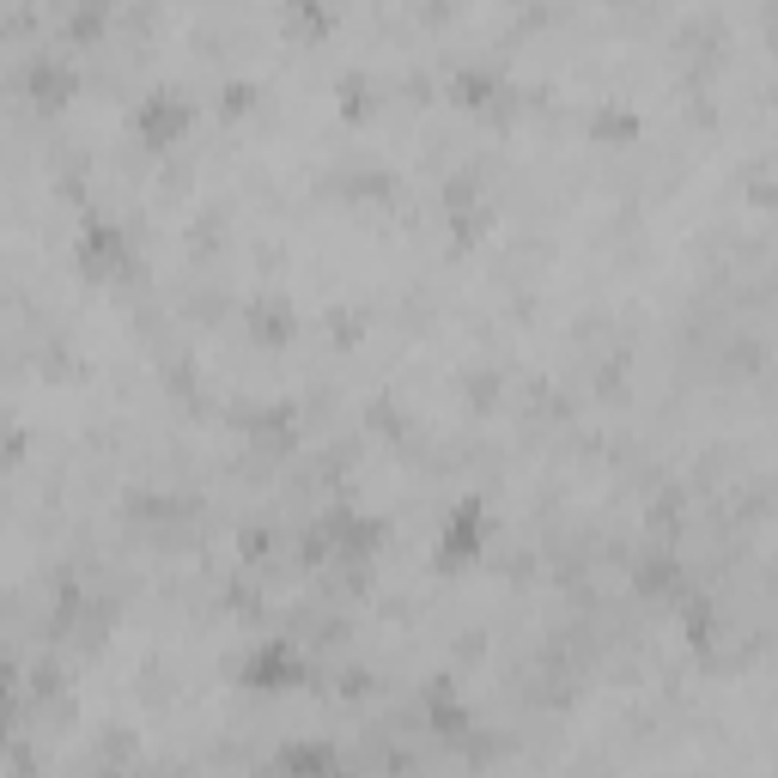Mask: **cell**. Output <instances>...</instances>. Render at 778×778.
Instances as JSON below:
<instances>
[{
  "instance_id": "obj_1",
  "label": "cell",
  "mask_w": 778,
  "mask_h": 778,
  "mask_svg": "<svg viewBox=\"0 0 778 778\" xmlns=\"http://www.w3.org/2000/svg\"><path fill=\"white\" fill-rule=\"evenodd\" d=\"M469 548H475V511H462L450 529V554H469Z\"/></svg>"
}]
</instances>
